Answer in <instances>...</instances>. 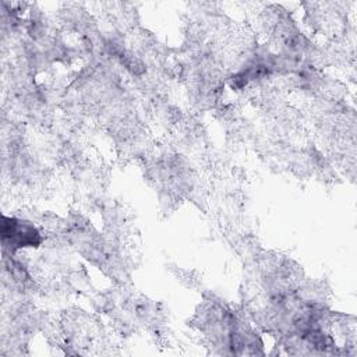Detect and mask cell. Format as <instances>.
<instances>
[{"mask_svg": "<svg viewBox=\"0 0 357 357\" xmlns=\"http://www.w3.org/2000/svg\"><path fill=\"white\" fill-rule=\"evenodd\" d=\"M1 234L4 250L10 247L11 252L21 247H38L42 241L38 229L32 223L7 216H3Z\"/></svg>", "mask_w": 357, "mask_h": 357, "instance_id": "6da1fadb", "label": "cell"}]
</instances>
